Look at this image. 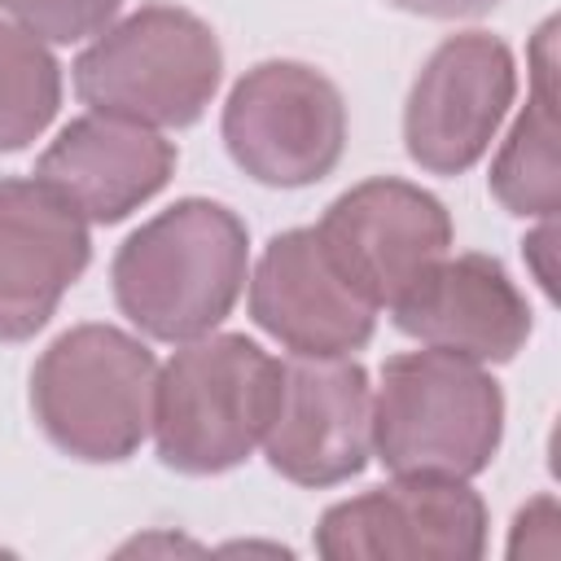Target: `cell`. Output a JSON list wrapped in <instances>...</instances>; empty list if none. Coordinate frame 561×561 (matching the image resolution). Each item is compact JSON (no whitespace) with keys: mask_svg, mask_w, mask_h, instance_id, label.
<instances>
[{"mask_svg":"<svg viewBox=\"0 0 561 561\" xmlns=\"http://www.w3.org/2000/svg\"><path fill=\"white\" fill-rule=\"evenodd\" d=\"M215 31L175 4H145L105 26L75 61V92L96 114L145 127H188L219 88Z\"/></svg>","mask_w":561,"mask_h":561,"instance_id":"4","label":"cell"},{"mask_svg":"<svg viewBox=\"0 0 561 561\" xmlns=\"http://www.w3.org/2000/svg\"><path fill=\"white\" fill-rule=\"evenodd\" d=\"M486 548V504L465 478H399L333 504L316 526L329 561H473Z\"/></svg>","mask_w":561,"mask_h":561,"instance_id":"7","label":"cell"},{"mask_svg":"<svg viewBox=\"0 0 561 561\" xmlns=\"http://www.w3.org/2000/svg\"><path fill=\"white\" fill-rule=\"evenodd\" d=\"M390 4L408 9V13H421V18H473V13L495 9L500 0H390Z\"/></svg>","mask_w":561,"mask_h":561,"instance_id":"18","label":"cell"},{"mask_svg":"<svg viewBox=\"0 0 561 561\" xmlns=\"http://www.w3.org/2000/svg\"><path fill=\"white\" fill-rule=\"evenodd\" d=\"M513 92L517 66L504 39L486 31L443 39L421 66L403 110V140L412 162L434 175L469 171L504 123Z\"/></svg>","mask_w":561,"mask_h":561,"instance_id":"8","label":"cell"},{"mask_svg":"<svg viewBox=\"0 0 561 561\" xmlns=\"http://www.w3.org/2000/svg\"><path fill=\"white\" fill-rule=\"evenodd\" d=\"M316 237L373 307H390L447 254L451 215L434 193L381 175L346 188L316 224Z\"/></svg>","mask_w":561,"mask_h":561,"instance_id":"10","label":"cell"},{"mask_svg":"<svg viewBox=\"0 0 561 561\" xmlns=\"http://www.w3.org/2000/svg\"><path fill=\"white\" fill-rule=\"evenodd\" d=\"M61 105V66L18 22L0 18V149L31 145Z\"/></svg>","mask_w":561,"mask_h":561,"instance_id":"16","label":"cell"},{"mask_svg":"<svg viewBox=\"0 0 561 561\" xmlns=\"http://www.w3.org/2000/svg\"><path fill=\"white\" fill-rule=\"evenodd\" d=\"M153 351L114 324L66 329L31 368L39 430L79 460H127L153 421Z\"/></svg>","mask_w":561,"mask_h":561,"instance_id":"5","label":"cell"},{"mask_svg":"<svg viewBox=\"0 0 561 561\" xmlns=\"http://www.w3.org/2000/svg\"><path fill=\"white\" fill-rule=\"evenodd\" d=\"M552 22L535 39V92L491 162V193L513 215L552 219L561 206L557 105H552Z\"/></svg>","mask_w":561,"mask_h":561,"instance_id":"15","label":"cell"},{"mask_svg":"<svg viewBox=\"0 0 561 561\" xmlns=\"http://www.w3.org/2000/svg\"><path fill=\"white\" fill-rule=\"evenodd\" d=\"M267 465L298 486H337L368 465L373 390L351 355H294L263 434Z\"/></svg>","mask_w":561,"mask_h":561,"instance_id":"9","label":"cell"},{"mask_svg":"<svg viewBox=\"0 0 561 561\" xmlns=\"http://www.w3.org/2000/svg\"><path fill=\"white\" fill-rule=\"evenodd\" d=\"M88 259V219L53 184L0 180V342L39 333Z\"/></svg>","mask_w":561,"mask_h":561,"instance_id":"13","label":"cell"},{"mask_svg":"<svg viewBox=\"0 0 561 561\" xmlns=\"http://www.w3.org/2000/svg\"><path fill=\"white\" fill-rule=\"evenodd\" d=\"M0 9L39 39L75 44L101 35L118 18L123 0H0Z\"/></svg>","mask_w":561,"mask_h":561,"instance_id":"17","label":"cell"},{"mask_svg":"<svg viewBox=\"0 0 561 561\" xmlns=\"http://www.w3.org/2000/svg\"><path fill=\"white\" fill-rule=\"evenodd\" d=\"M504 434V394L482 364L447 351H408L381 364L373 451L394 478H473Z\"/></svg>","mask_w":561,"mask_h":561,"instance_id":"3","label":"cell"},{"mask_svg":"<svg viewBox=\"0 0 561 561\" xmlns=\"http://www.w3.org/2000/svg\"><path fill=\"white\" fill-rule=\"evenodd\" d=\"M245 267V224L219 202L184 197L118 245L110 280L123 316L140 333L193 342L237 307Z\"/></svg>","mask_w":561,"mask_h":561,"instance_id":"1","label":"cell"},{"mask_svg":"<svg viewBox=\"0 0 561 561\" xmlns=\"http://www.w3.org/2000/svg\"><path fill=\"white\" fill-rule=\"evenodd\" d=\"M171 171L175 145L167 136L96 110L66 123L35 167V175L92 224L127 219L136 206L167 188Z\"/></svg>","mask_w":561,"mask_h":561,"instance_id":"14","label":"cell"},{"mask_svg":"<svg viewBox=\"0 0 561 561\" xmlns=\"http://www.w3.org/2000/svg\"><path fill=\"white\" fill-rule=\"evenodd\" d=\"M280 399V359L245 333L184 342L153 381V443L180 473H224L267 434Z\"/></svg>","mask_w":561,"mask_h":561,"instance_id":"2","label":"cell"},{"mask_svg":"<svg viewBox=\"0 0 561 561\" xmlns=\"http://www.w3.org/2000/svg\"><path fill=\"white\" fill-rule=\"evenodd\" d=\"M224 145L259 184L302 188L324 180L346 145L342 92L302 61H263L228 92Z\"/></svg>","mask_w":561,"mask_h":561,"instance_id":"6","label":"cell"},{"mask_svg":"<svg viewBox=\"0 0 561 561\" xmlns=\"http://www.w3.org/2000/svg\"><path fill=\"white\" fill-rule=\"evenodd\" d=\"M250 316L294 355H351L377 324V307L337 272L316 228L267 241L250 276Z\"/></svg>","mask_w":561,"mask_h":561,"instance_id":"11","label":"cell"},{"mask_svg":"<svg viewBox=\"0 0 561 561\" xmlns=\"http://www.w3.org/2000/svg\"><path fill=\"white\" fill-rule=\"evenodd\" d=\"M390 316L421 346L473 364H504L530 337L526 294L491 254H443L390 302Z\"/></svg>","mask_w":561,"mask_h":561,"instance_id":"12","label":"cell"}]
</instances>
